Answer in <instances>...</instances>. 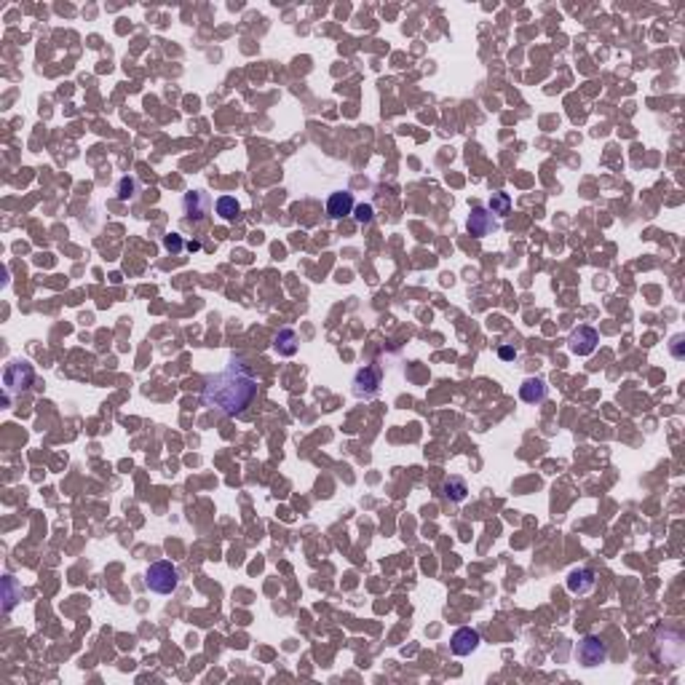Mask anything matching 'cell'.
<instances>
[{"label":"cell","instance_id":"obj_21","mask_svg":"<svg viewBox=\"0 0 685 685\" xmlns=\"http://www.w3.org/2000/svg\"><path fill=\"white\" fill-rule=\"evenodd\" d=\"M498 356L503 361H512V359H517V351H514L512 345H501V348H498Z\"/></svg>","mask_w":685,"mask_h":685},{"label":"cell","instance_id":"obj_10","mask_svg":"<svg viewBox=\"0 0 685 685\" xmlns=\"http://www.w3.org/2000/svg\"><path fill=\"white\" fill-rule=\"evenodd\" d=\"M354 193H348V190H338V193H332L329 196V201H326V214L332 217V220H342V217H348V214H354Z\"/></svg>","mask_w":685,"mask_h":685},{"label":"cell","instance_id":"obj_16","mask_svg":"<svg viewBox=\"0 0 685 685\" xmlns=\"http://www.w3.org/2000/svg\"><path fill=\"white\" fill-rule=\"evenodd\" d=\"M487 209H490V214H496V217H506V214L512 212V198H509V193H493Z\"/></svg>","mask_w":685,"mask_h":685},{"label":"cell","instance_id":"obj_9","mask_svg":"<svg viewBox=\"0 0 685 685\" xmlns=\"http://www.w3.org/2000/svg\"><path fill=\"white\" fill-rule=\"evenodd\" d=\"M482 637L477 629H471V627H461L458 632L452 634V640H450V648L455 656H469V653H474L480 648Z\"/></svg>","mask_w":685,"mask_h":685},{"label":"cell","instance_id":"obj_6","mask_svg":"<svg viewBox=\"0 0 685 685\" xmlns=\"http://www.w3.org/2000/svg\"><path fill=\"white\" fill-rule=\"evenodd\" d=\"M383 383V370L377 364H364L354 375V394L356 396H375Z\"/></svg>","mask_w":685,"mask_h":685},{"label":"cell","instance_id":"obj_14","mask_svg":"<svg viewBox=\"0 0 685 685\" xmlns=\"http://www.w3.org/2000/svg\"><path fill=\"white\" fill-rule=\"evenodd\" d=\"M214 209H217V214L223 217L225 223H236L241 217V204L233 198V196H220L217 204H214Z\"/></svg>","mask_w":685,"mask_h":685},{"label":"cell","instance_id":"obj_22","mask_svg":"<svg viewBox=\"0 0 685 685\" xmlns=\"http://www.w3.org/2000/svg\"><path fill=\"white\" fill-rule=\"evenodd\" d=\"M672 354H675V359H683V335H677L672 340Z\"/></svg>","mask_w":685,"mask_h":685},{"label":"cell","instance_id":"obj_18","mask_svg":"<svg viewBox=\"0 0 685 685\" xmlns=\"http://www.w3.org/2000/svg\"><path fill=\"white\" fill-rule=\"evenodd\" d=\"M354 217H356L361 225L372 223V217H375V209H372L370 204H356V206H354Z\"/></svg>","mask_w":685,"mask_h":685},{"label":"cell","instance_id":"obj_4","mask_svg":"<svg viewBox=\"0 0 685 685\" xmlns=\"http://www.w3.org/2000/svg\"><path fill=\"white\" fill-rule=\"evenodd\" d=\"M578 661H581L583 667H599V664H605L608 661V645H605V640L597 637V634H589V637H583L581 645H578Z\"/></svg>","mask_w":685,"mask_h":685},{"label":"cell","instance_id":"obj_11","mask_svg":"<svg viewBox=\"0 0 685 685\" xmlns=\"http://www.w3.org/2000/svg\"><path fill=\"white\" fill-rule=\"evenodd\" d=\"M549 394V386L546 380H541V377H528L522 386H519V396H522V402H528V404H541Z\"/></svg>","mask_w":685,"mask_h":685},{"label":"cell","instance_id":"obj_8","mask_svg":"<svg viewBox=\"0 0 685 685\" xmlns=\"http://www.w3.org/2000/svg\"><path fill=\"white\" fill-rule=\"evenodd\" d=\"M209 209H212V196L206 190H190V193L182 196V212H185V217L193 220V223L204 220L206 214H209Z\"/></svg>","mask_w":685,"mask_h":685},{"label":"cell","instance_id":"obj_3","mask_svg":"<svg viewBox=\"0 0 685 685\" xmlns=\"http://www.w3.org/2000/svg\"><path fill=\"white\" fill-rule=\"evenodd\" d=\"M33 380H35L33 364H27V361H11V364L6 367V372H3V391H6V399H11V396H17V394H24V391L33 386Z\"/></svg>","mask_w":685,"mask_h":685},{"label":"cell","instance_id":"obj_15","mask_svg":"<svg viewBox=\"0 0 685 685\" xmlns=\"http://www.w3.org/2000/svg\"><path fill=\"white\" fill-rule=\"evenodd\" d=\"M442 493H445V498H450L452 503H461V501L469 498V485H466L463 477H450V480L445 482V487H442Z\"/></svg>","mask_w":685,"mask_h":685},{"label":"cell","instance_id":"obj_2","mask_svg":"<svg viewBox=\"0 0 685 685\" xmlns=\"http://www.w3.org/2000/svg\"><path fill=\"white\" fill-rule=\"evenodd\" d=\"M145 583H148V589L155 592V595H171L180 586V570L171 565V562H166V560L153 562V565L148 567V573H145Z\"/></svg>","mask_w":685,"mask_h":685},{"label":"cell","instance_id":"obj_17","mask_svg":"<svg viewBox=\"0 0 685 685\" xmlns=\"http://www.w3.org/2000/svg\"><path fill=\"white\" fill-rule=\"evenodd\" d=\"M139 190V182L137 177H123L118 182V198L120 201H129V198H134Z\"/></svg>","mask_w":685,"mask_h":685},{"label":"cell","instance_id":"obj_12","mask_svg":"<svg viewBox=\"0 0 685 685\" xmlns=\"http://www.w3.org/2000/svg\"><path fill=\"white\" fill-rule=\"evenodd\" d=\"M592 586H595V573H592L589 567H576V570H570V576H567V592H573V595H586V592H592Z\"/></svg>","mask_w":685,"mask_h":685},{"label":"cell","instance_id":"obj_13","mask_svg":"<svg viewBox=\"0 0 685 685\" xmlns=\"http://www.w3.org/2000/svg\"><path fill=\"white\" fill-rule=\"evenodd\" d=\"M274 348L281 356H294L297 354V332L290 329V326L278 329V335L274 338Z\"/></svg>","mask_w":685,"mask_h":685},{"label":"cell","instance_id":"obj_19","mask_svg":"<svg viewBox=\"0 0 685 685\" xmlns=\"http://www.w3.org/2000/svg\"><path fill=\"white\" fill-rule=\"evenodd\" d=\"M3 586H6V613H8V611L14 608V597H17V595H14V592H17V581H14L11 576H6V578H3Z\"/></svg>","mask_w":685,"mask_h":685},{"label":"cell","instance_id":"obj_20","mask_svg":"<svg viewBox=\"0 0 685 685\" xmlns=\"http://www.w3.org/2000/svg\"><path fill=\"white\" fill-rule=\"evenodd\" d=\"M164 246L169 249L171 255H177V252H182V246H185V244H182V239H180L177 233H169V236H164Z\"/></svg>","mask_w":685,"mask_h":685},{"label":"cell","instance_id":"obj_5","mask_svg":"<svg viewBox=\"0 0 685 685\" xmlns=\"http://www.w3.org/2000/svg\"><path fill=\"white\" fill-rule=\"evenodd\" d=\"M469 233L474 236V239H485V236H493L501 223H498L496 214H490V209L487 206H474L471 209V214H469Z\"/></svg>","mask_w":685,"mask_h":685},{"label":"cell","instance_id":"obj_1","mask_svg":"<svg viewBox=\"0 0 685 685\" xmlns=\"http://www.w3.org/2000/svg\"><path fill=\"white\" fill-rule=\"evenodd\" d=\"M257 396V377L244 359H233L220 372L206 377L201 404L223 415H241Z\"/></svg>","mask_w":685,"mask_h":685},{"label":"cell","instance_id":"obj_7","mask_svg":"<svg viewBox=\"0 0 685 685\" xmlns=\"http://www.w3.org/2000/svg\"><path fill=\"white\" fill-rule=\"evenodd\" d=\"M597 342H599V335L595 326H578V329L570 332L567 348H570V354H576V356H589V354H595Z\"/></svg>","mask_w":685,"mask_h":685},{"label":"cell","instance_id":"obj_23","mask_svg":"<svg viewBox=\"0 0 685 685\" xmlns=\"http://www.w3.org/2000/svg\"><path fill=\"white\" fill-rule=\"evenodd\" d=\"M188 249H190V252H196V249H201V244H198V241H190Z\"/></svg>","mask_w":685,"mask_h":685}]
</instances>
